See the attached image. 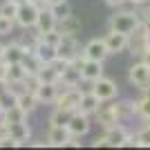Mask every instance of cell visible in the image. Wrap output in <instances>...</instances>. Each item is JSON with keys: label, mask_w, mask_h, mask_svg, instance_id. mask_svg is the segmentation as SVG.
I'll list each match as a JSON object with an SVG mask.
<instances>
[{"label": "cell", "mask_w": 150, "mask_h": 150, "mask_svg": "<svg viewBox=\"0 0 150 150\" xmlns=\"http://www.w3.org/2000/svg\"><path fill=\"white\" fill-rule=\"evenodd\" d=\"M139 25H141L139 13L134 11V9L130 11V9H121V7H119V11H114L112 16H110V20H108V29L121 31V34H125V36H130Z\"/></svg>", "instance_id": "obj_1"}, {"label": "cell", "mask_w": 150, "mask_h": 150, "mask_svg": "<svg viewBox=\"0 0 150 150\" xmlns=\"http://www.w3.org/2000/svg\"><path fill=\"white\" fill-rule=\"evenodd\" d=\"M94 119H96V123L105 130V128H112V125H117V123H121V110H119V103L117 101H101L99 103V108L94 110V114H92Z\"/></svg>", "instance_id": "obj_2"}, {"label": "cell", "mask_w": 150, "mask_h": 150, "mask_svg": "<svg viewBox=\"0 0 150 150\" xmlns=\"http://www.w3.org/2000/svg\"><path fill=\"white\" fill-rule=\"evenodd\" d=\"M38 9H40V5H36V2H31V0H20L18 2V11H16V16H13V23H16L20 29H25V31L34 29Z\"/></svg>", "instance_id": "obj_3"}, {"label": "cell", "mask_w": 150, "mask_h": 150, "mask_svg": "<svg viewBox=\"0 0 150 150\" xmlns=\"http://www.w3.org/2000/svg\"><path fill=\"white\" fill-rule=\"evenodd\" d=\"M79 99H81V88H58L56 101L52 105L61 108L65 112H76L79 110Z\"/></svg>", "instance_id": "obj_4"}, {"label": "cell", "mask_w": 150, "mask_h": 150, "mask_svg": "<svg viewBox=\"0 0 150 150\" xmlns=\"http://www.w3.org/2000/svg\"><path fill=\"white\" fill-rule=\"evenodd\" d=\"M128 81H130L137 90L148 92L150 90V67L146 63H141V61L132 63L130 69H128Z\"/></svg>", "instance_id": "obj_5"}, {"label": "cell", "mask_w": 150, "mask_h": 150, "mask_svg": "<svg viewBox=\"0 0 150 150\" xmlns=\"http://www.w3.org/2000/svg\"><path fill=\"white\" fill-rule=\"evenodd\" d=\"M92 92L99 101H112V99L119 96V85H117V81H112V79L101 76V79H96V81L92 83Z\"/></svg>", "instance_id": "obj_6"}, {"label": "cell", "mask_w": 150, "mask_h": 150, "mask_svg": "<svg viewBox=\"0 0 150 150\" xmlns=\"http://www.w3.org/2000/svg\"><path fill=\"white\" fill-rule=\"evenodd\" d=\"M7 134L16 141V146H29L31 141V125L27 121H16V123H7Z\"/></svg>", "instance_id": "obj_7"}, {"label": "cell", "mask_w": 150, "mask_h": 150, "mask_svg": "<svg viewBox=\"0 0 150 150\" xmlns=\"http://www.w3.org/2000/svg\"><path fill=\"white\" fill-rule=\"evenodd\" d=\"M81 83V67L74 65L72 61L58 72V88H79Z\"/></svg>", "instance_id": "obj_8"}, {"label": "cell", "mask_w": 150, "mask_h": 150, "mask_svg": "<svg viewBox=\"0 0 150 150\" xmlns=\"http://www.w3.org/2000/svg\"><path fill=\"white\" fill-rule=\"evenodd\" d=\"M90 128H92V121H90L88 114H83V112H72V117H69L67 121V130L72 137H85L90 132Z\"/></svg>", "instance_id": "obj_9"}, {"label": "cell", "mask_w": 150, "mask_h": 150, "mask_svg": "<svg viewBox=\"0 0 150 150\" xmlns=\"http://www.w3.org/2000/svg\"><path fill=\"white\" fill-rule=\"evenodd\" d=\"M103 43H105L108 54H121L128 50V36L114 29H108V34L103 36Z\"/></svg>", "instance_id": "obj_10"}, {"label": "cell", "mask_w": 150, "mask_h": 150, "mask_svg": "<svg viewBox=\"0 0 150 150\" xmlns=\"http://www.w3.org/2000/svg\"><path fill=\"white\" fill-rule=\"evenodd\" d=\"M81 52V45L76 40V36H69V34H63L61 36V43L56 45V56L65 58V61H72Z\"/></svg>", "instance_id": "obj_11"}, {"label": "cell", "mask_w": 150, "mask_h": 150, "mask_svg": "<svg viewBox=\"0 0 150 150\" xmlns=\"http://www.w3.org/2000/svg\"><path fill=\"white\" fill-rule=\"evenodd\" d=\"M81 54L88 61H105L110 54H108L105 50V43H103V38H92V40H88L85 43V47L81 50Z\"/></svg>", "instance_id": "obj_12"}, {"label": "cell", "mask_w": 150, "mask_h": 150, "mask_svg": "<svg viewBox=\"0 0 150 150\" xmlns=\"http://www.w3.org/2000/svg\"><path fill=\"white\" fill-rule=\"evenodd\" d=\"M50 29H56V18H54V13H52L50 7L40 5L38 16H36V25H34V31L40 36V34H45V31H50Z\"/></svg>", "instance_id": "obj_13"}, {"label": "cell", "mask_w": 150, "mask_h": 150, "mask_svg": "<svg viewBox=\"0 0 150 150\" xmlns=\"http://www.w3.org/2000/svg\"><path fill=\"white\" fill-rule=\"evenodd\" d=\"M103 72H105V67H103V61H83L81 65V81L85 83H94L96 79H101L103 76Z\"/></svg>", "instance_id": "obj_14"}, {"label": "cell", "mask_w": 150, "mask_h": 150, "mask_svg": "<svg viewBox=\"0 0 150 150\" xmlns=\"http://www.w3.org/2000/svg\"><path fill=\"white\" fill-rule=\"evenodd\" d=\"M56 94H58V83H40L34 90V96H36L38 105H52L56 101Z\"/></svg>", "instance_id": "obj_15"}, {"label": "cell", "mask_w": 150, "mask_h": 150, "mask_svg": "<svg viewBox=\"0 0 150 150\" xmlns=\"http://www.w3.org/2000/svg\"><path fill=\"white\" fill-rule=\"evenodd\" d=\"M69 130L67 125H50L47 130V146H54V148H65L69 141Z\"/></svg>", "instance_id": "obj_16"}, {"label": "cell", "mask_w": 150, "mask_h": 150, "mask_svg": "<svg viewBox=\"0 0 150 150\" xmlns=\"http://www.w3.org/2000/svg\"><path fill=\"white\" fill-rule=\"evenodd\" d=\"M56 29L61 31V34H69V36H79L83 29V23L79 16H74V13H67L65 18L56 20Z\"/></svg>", "instance_id": "obj_17"}, {"label": "cell", "mask_w": 150, "mask_h": 150, "mask_svg": "<svg viewBox=\"0 0 150 150\" xmlns=\"http://www.w3.org/2000/svg\"><path fill=\"white\" fill-rule=\"evenodd\" d=\"M13 103H16L20 110H25L27 114H31L38 108V101H36V96H34V92H29V90H25V88L13 94Z\"/></svg>", "instance_id": "obj_18"}, {"label": "cell", "mask_w": 150, "mask_h": 150, "mask_svg": "<svg viewBox=\"0 0 150 150\" xmlns=\"http://www.w3.org/2000/svg\"><path fill=\"white\" fill-rule=\"evenodd\" d=\"M125 134H128V128H125L123 123H117L112 125V128H105V134H103V139H105V146H112V148H121V144H123Z\"/></svg>", "instance_id": "obj_19"}, {"label": "cell", "mask_w": 150, "mask_h": 150, "mask_svg": "<svg viewBox=\"0 0 150 150\" xmlns=\"http://www.w3.org/2000/svg\"><path fill=\"white\" fill-rule=\"evenodd\" d=\"M34 56H36V61L40 63V65H50V63L56 58V47H52V45L43 43V40L38 38L36 45H34Z\"/></svg>", "instance_id": "obj_20"}, {"label": "cell", "mask_w": 150, "mask_h": 150, "mask_svg": "<svg viewBox=\"0 0 150 150\" xmlns=\"http://www.w3.org/2000/svg\"><path fill=\"white\" fill-rule=\"evenodd\" d=\"M29 74L25 69V65L23 63H7V79L5 83H11V85H23V81H25V76Z\"/></svg>", "instance_id": "obj_21"}, {"label": "cell", "mask_w": 150, "mask_h": 150, "mask_svg": "<svg viewBox=\"0 0 150 150\" xmlns=\"http://www.w3.org/2000/svg\"><path fill=\"white\" fill-rule=\"evenodd\" d=\"M101 101L94 96L92 90H85V92H81V99H79V110L76 112H83V114H88V117H92L94 110L99 108Z\"/></svg>", "instance_id": "obj_22"}, {"label": "cell", "mask_w": 150, "mask_h": 150, "mask_svg": "<svg viewBox=\"0 0 150 150\" xmlns=\"http://www.w3.org/2000/svg\"><path fill=\"white\" fill-rule=\"evenodd\" d=\"M23 58H25V50L18 40H11V43L5 45V50H2V61L5 63H20Z\"/></svg>", "instance_id": "obj_23"}, {"label": "cell", "mask_w": 150, "mask_h": 150, "mask_svg": "<svg viewBox=\"0 0 150 150\" xmlns=\"http://www.w3.org/2000/svg\"><path fill=\"white\" fill-rule=\"evenodd\" d=\"M2 119H5V123H16V121H27L29 114H27L25 110H20V108L13 103V105H9V108L2 110Z\"/></svg>", "instance_id": "obj_24"}, {"label": "cell", "mask_w": 150, "mask_h": 150, "mask_svg": "<svg viewBox=\"0 0 150 150\" xmlns=\"http://www.w3.org/2000/svg\"><path fill=\"white\" fill-rule=\"evenodd\" d=\"M36 76L40 79V83H58V72H56V67L54 65H40L38 67V72H36Z\"/></svg>", "instance_id": "obj_25"}, {"label": "cell", "mask_w": 150, "mask_h": 150, "mask_svg": "<svg viewBox=\"0 0 150 150\" xmlns=\"http://www.w3.org/2000/svg\"><path fill=\"white\" fill-rule=\"evenodd\" d=\"M119 110H121V119H130V117L137 114V101H134V99L119 101Z\"/></svg>", "instance_id": "obj_26"}, {"label": "cell", "mask_w": 150, "mask_h": 150, "mask_svg": "<svg viewBox=\"0 0 150 150\" xmlns=\"http://www.w3.org/2000/svg\"><path fill=\"white\" fill-rule=\"evenodd\" d=\"M69 117H72V112H65L61 108H54L52 114H50V125H67Z\"/></svg>", "instance_id": "obj_27"}, {"label": "cell", "mask_w": 150, "mask_h": 150, "mask_svg": "<svg viewBox=\"0 0 150 150\" xmlns=\"http://www.w3.org/2000/svg\"><path fill=\"white\" fill-rule=\"evenodd\" d=\"M137 114H139L144 121H150V94H148V92H146L144 96L137 101Z\"/></svg>", "instance_id": "obj_28"}, {"label": "cell", "mask_w": 150, "mask_h": 150, "mask_svg": "<svg viewBox=\"0 0 150 150\" xmlns=\"http://www.w3.org/2000/svg\"><path fill=\"white\" fill-rule=\"evenodd\" d=\"M50 9H52V13H54V18H56V20H61V18H65L67 13H72V7H69L67 0H63V2H58V5L50 7Z\"/></svg>", "instance_id": "obj_29"}, {"label": "cell", "mask_w": 150, "mask_h": 150, "mask_svg": "<svg viewBox=\"0 0 150 150\" xmlns=\"http://www.w3.org/2000/svg\"><path fill=\"white\" fill-rule=\"evenodd\" d=\"M134 137H137V146L139 148H150V123L144 125Z\"/></svg>", "instance_id": "obj_30"}, {"label": "cell", "mask_w": 150, "mask_h": 150, "mask_svg": "<svg viewBox=\"0 0 150 150\" xmlns=\"http://www.w3.org/2000/svg\"><path fill=\"white\" fill-rule=\"evenodd\" d=\"M18 11V0H5L2 5H0V13L7 16V18H13Z\"/></svg>", "instance_id": "obj_31"}, {"label": "cell", "mask_w": 150, "mask_h": 150, "mask_svg": "<svg viewBox=\"0 0 150 150\" xmlns=\"http://www.w3.org/2000/svg\"><path fill=\"white\" fill-rule=\"evenodd\" d=\"M13 27H16L13 18H7V16L0 13V36H9V34L13 31Z\"/></svg>", "instance_id": "obj_32"}, {"label": "cell", "mask_w": 150, "mask_h": 150, "mask_svg": "<svg viewBox=\"0 0 150 150\" xmlns=\"http://www.w3.org/2000/svg\"><path fill=\"white\" fill-rule=\"evenodd\" d=\"M132 146H137V137L132 134V132H128L123 139V144H121V148H132Z\"/></svg>", "instance_id": "obj_33"}, {"label": "cell", "mask_w": 150, "mask_h": 150, "mask_svg": "<svg viewBox=\"0 0 150 150\" xmlns=\"http://www.w3.org/2000/svg\"><path fill=\"white\" fill-rule=\"evenodd\" d=\"M128 0H105V5L108 7H112V9H119V7H123Z\"/></svg>", "instance_id": "obj_34"}, {"label": "cell", "mask_w": 150, "mask_h": 150, "mask_svg": "<svg viewBox=\"0 0 150 150\" xmlns=\"http://www.w3.org/2000/svg\"><path fill=\"white\" fill-rule=\"evenodd\" d=\"M5 79H7V63L0 61V83H5Z\"/></svg>", "instance_id": "obj_35"}, {"label": "cell", "mask_w": 150, "mask_h": 150, "mask_svg": "<svg viewBox=\"0 0 150 150\" xmlns=\"http://www.w3.org/2000/svg\"><path fill=\"white\" fill-rule=\"evenodd\" d=\"M139 61H141V63H146V65L150 67V50H144V52H141V56H139Z\"/></svg>", "instance_id": "obj_36"}, {"label": "cell", "mask_w": 150, "mask_h": 150, "mask_svg": "<svg viewBox=\"0 0 150 150\" xmlns=\"http://www.w3.org/2000/svg\"><path fill=\"white\" fill-rule=\"evenodd\" d=\"M144 45L146 50H150V29H146V27H144Z\"/></svg>", "instance_id": "obj_37"}, {"label": "cell", "mask_w": 150, "mask_h": 150, "mask_svg": "<svg viewBox=\"0 0 150 150\" xmlns=\"http://www.w3.org/2000/svg\"><path fill=\"white\" fill-rule=\"evenodd\" d=\"M58 2H63V0H40V5H45V7H54Z\"/></svg>", "instance_id": "obj_38"}, {"label": "cell", "mask_w": 150, "mask_h": 150, "mask_svg": "<svg viewBox=\"0 0 150 150\" xmlns=\"http://www.w3.org/2000/svg\"><path fill=\"white\" fill-rule=\"evenodd\" d=\"M92 146H94V148H99V146H105V139H103V137H96V139L92 141Z\"/></svg>", "instance_id": "obj_39"}, {"label": "cell", "mask_w": 150, "mask_h": 150, "mask_svg": "<svg viewBox=\"0 0 150 150\" xmlns=\"http://www.w3.org/2000/svg\"><path fill=\"white\" fill-rule=\"evenodd\" d=\"M128 2H132L134 7H144V5H148L150 0H128Z\"/></svg>", "instance_id": "obj_40"}, {"label": "cell", "mask_w": 150, "mask_h": 150, "mask_svg": "<svg viewBox=\"0 0 150 150\" xmlns=\"http://www.w3.org/2000/svg\"><path fill=\"white\" fill-rule=\"evenodd\" d=\"M31 146H36V148H45V146H47V141H34Z\"/></svg>", "instance_id": "obj_41"}, {"label": "cell", "mask_w": 150, "mask_h": 150, "mask_svg": "<svg viewBox=\"0 0 150 150\" xmlns=\"http://www.w3.org/2000/svg\"><path fill=\"white\" fill-rule=\"evenodd\" d=\"M2 50H5V43H0V61H2Z\"/></svg>", "instance_id": "obj_42"}, {"label": "cell", "mask_w": 150, "mask_h": 150, "mask_svg": "<svg viewBox=\"0 0 150 150\" xmlns=\"http://www.w3.org/2000/svg\"><path fill=\"white\" fill-rule=\"evenodd\" d=\"M31 2H36V5H40V0H31Z\"/></svg>", "instance_id": "obj_43"}, {"label": "cell", "mask_w": 150, "mask_h": 150, "mask_svg": "<svg viewBox=\"0 0 150 150\" xmlns=\"http://www.w3.org/2000/svg\"><path fill=\"white\" fill-rule=\"evenodd\" d=\"M0 114H2V105H0Z\"/></svg>", "instance_id": "obj_44"}, {"label": "cell", "mask_w": 150, "mask_h": 150, "mask_svg": "<svg viewBox=\"0 0 150 150\" xmlns=\"http://www.w3.org/2000/svg\"><path fill=\"white\" fill-rule=\"evenodd\" d=\"M148 7H150V2H148Z\"/></svg>", "instance_id": "obj_45"}]
</instances>
